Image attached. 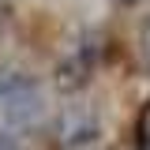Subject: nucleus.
<instances>
[{
  "instance_id": "obj_1",
  "label": "nucleus",
  "mask_w": 150,
  "mask_h": 150,
  "mask_svg": "<svg viewBox=\"0 0 150 150\" xmlns=\"http://www.w3.org/2000/svg\"><path fill=\"white\" fill-rule=\"evenodd\" d=\"M45 112V98L30 75L23 71H0V116L8 128H30Z\"/></svg>"
},
{
  "instance_id": "obj_2",
  "label": "nucleus",
  "mask_w": 150,
  "mask_h": 150,
  "mask_svg": "<svg viewBox=\"0 0 150 150\" xmlns=\"http://www.w3.org/2000/svg\"><path fill=\"white\" fill-rule=\"evenodd\" d=\"M90 68H94V49H90V45H83V53H75L71 64H64V68H60V79H56V83H60L64 90H75V86H83V83H86Z\"/></svg>"
},
{
  "instance_id": "obj_3",
  "label": "nucleus",
  "mask_w": 150,
  "mask_h": 150,
  "mask_svg": "<svg viewBox=\"0 0 150 150\" xmlns=\"http://www.w3.org/2000/svg\"><path fill=\"white\" fill-rule=\"evenodd\" d=\"M0 150H19V143L8 135V131H0Z\"/></svg>"
},
{
  "instance_id": "obj_4",
  "label": "nucleus",
  "mask_w": 150,
  "mask_h": 150,
  "mask_svg": "<svg viewBox=\"0 0 150 150\" xmlns=\"http://www.w3.org/2000/svg\"><path fill=\"white\" fill-rule=\"evenodd\" d=\"M120 4H135V0H120Z\"/></svg>"
}]
</instances>
